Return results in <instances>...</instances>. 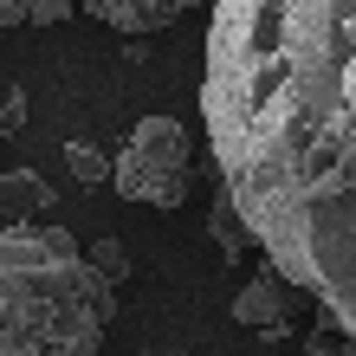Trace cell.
<instances>
[{
    "label": "cell",
    "mask_w": 356,
    "mask_h": 356,
    "mask_svg": "<svg viewBox=\"0 0 356 356\" xmlns=\"http://www.w3.org/2000/svg\"><path fill=\"white\" fill-rule=\"evenodd\" d=\"M201 123L253 246L356 337V0H214Z\"/></svg>",
    "instance_id": "obj_1"
},
{
    "label": "cell",
    "mask_w": 356,
    "mask_h": 356,
    "mask_svg": "<svg viewBox=\"0 0 356 356\" xmlns=\"http://www.w3.org/2000/svg\"><path fill=\"white\" fill-rule=\"evenodd\" d=\"M117 318V285L65 227H0V356H97Z\"/></svg>",
    "instance_id": "obj_2"
},
{
    "label": "cell",
    "mask_w": 356,
    "mask_h": 356,
    "mask_svg": "<svg viewBox=\"0 0 356 356\" xmlns=\"http://www.w3.org/2000/svg\"><path fill=\"white\" fill-rule=\"evenodd\" d=\"M188 169H195V149H188V130L175 117H143L130 143L117 149V195L136 207H181L188 201Z\"/></svg>",
    "instance_id": "obj_3"
},
{
    "label": "cell",
    "mask_w": 356,
    "mask_h": 356,
    "mask_svg": "<svg viewBox=\"0 0 356 356\" xmlns=\"http://www.w3.org/2000/svg\"><path fill=\"white\" fill-rule=\"evenodd\" d=\"M298 298H305V291H298L279 266L266 259L253 279L234 291V324L259 330V337H291V305H298Z\"/></svg>",
    "instance_id": "obj_4"
},
{
    "label": "cell",
    "mask_w": 356,
    "mask_h": 356,
    "mask_svg": "<svg viewBox=\"0 0 356 356\" xmlns=\"http://www.w3.org/2000/svg\"><path fill=\"white\" fill-rule=\"evenodd\" d=\"M188 7H201V0H85V13L104 19V26H117V33H162Z\"/></svg>",
    "instance_id": "obj_5"
},
{
    "label": "cell",
    "mask_w": 356,
    "mask_h": 356,
    "mask_svg": "<svg viewBox=\"0 0 356 356\" xmlns=\"http://www.w3.org/2000/svg\"><path fill=\"white\" fill-rule=\"evenodd\" d=\"M52 207L58 195L39 169H0V220H46Z\"/></svg>",
    "instance_id": "obj_6"
},
{
    "label": "cell",
    "mask_w": 356,
    "mask_h": 356,
    "mask_svg": "<svg viewBox=\"0 0 356 356\" xmlns=\"http://www.w3.org/2000/svg\"><path fill=\"white\" fill-rule=\"evenodd\" d=\"M207 234H214V246H220L227 266H240L246 246H253V227H246V214L234 207V195H227V188H220V201L207 207Z\"/></svg>",
    "instance_id": "obj_7"
},
{
    "label": "cell",
    "mask_w": 356,
    "mask_h": 356,
    "mask_svg": "<svg viewBox=\"0 0 356 356\" xmlns=\"http://www.w3.org/2000/svg\"><path fill=\"white\" fill-rule=\"evenodd\" d=\"M85 0H0V26H58Z\"/></svg>",
    "instance_id": "obj_8"
},
{
    "label": "cell",
    "mask_w": 356,
    "mask_h": 356,
    "mask_svg": "<svg viewBox=\"0 0 356 356\" xmlns=\"http://www.w3.org/2000/svg\"><path fill=\"white\" fill-rule=\"evenodd\" d=\"M65 169L85 181V188H97V181H111V175H117V156H104L97 143H65Z\"/></svg>",
    "instance_id": "obj_9"
},
{
    "label": "cell",
    "mask_w": 356,
    "mask_h": 356,
    "mask_svg": "<svg viewBox=\"0 0 356 356\" xmlns=\"http://www.w3.org/2000/svg\"><path fill=\"white\" fill-rule=\"evenodd\" d=\"M91 266H97V272H104V279H111V285H117V279H123V272H130V253H123V240H97V246H91Z\"/></svg>",
    "instance_id": "obj_10"
},
{
    "label": "cell",
    "mask_w": 356,
    "mask_h": 356,
    "mask_svg": "<svg viewBox=\"0 0 356 356\" xmlns=\"http://www.w3.org/2000/svg\"><path fill=\"white\" fill-rule=\"evenodd\" d=\"M305 350L311 356H356V337H350V330H311V337H305Z\"/></svg>",
    "instance_id": "obj_11"
},
{
    "label": "cell",
    "mask_w": 356,
    "mask_h": 356,
    "mask_svg": "<svg viewBox=\"0 0 356 356\" xmlns=\"http://www.w3.org/2000/svg\"><path fill=\"white\" fill-rule=\"evenodd\" d=\"M19 123H26V97H19V91H7V104H0V130H19Z\"/></svg>",
    "instance_id": "obj_12"
},
{
    "label": "cell",
    "mask_w": 356,
    "mask_h": 356,
    "mask_svg": "<svg viewBox=\"0 0 356 356\" xmlns=\"http://www.w3.org/2000/svg\"><path fill=\"white\" fill-rule=\"evenodd\" d=\"M0 143H7V130H0Z\"/></svg>",
    "instance_id": "obj_13"
}]
</instances>
